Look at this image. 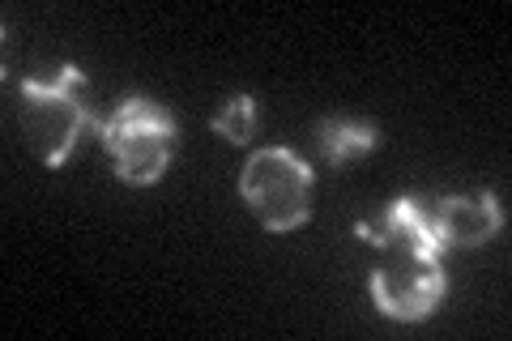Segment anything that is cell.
<instances>
[{
	"label": "cell",
	"instance_id": "cell-1",
	"mask_svg": "<svg viewBox=\"0 0 512 341\" xmlns=\"http://www.w3.org/2000/svg\"><path fill=\"white\" fill-rule=\"evenodd\" d=\"M82 90H86V73L77 64H60L47 77H26L18 86L22 94L18 120H22L26 145L47 167L69 162L77 141H82V128L94 124L90 107L82 103Z\"/></svg>",
	"mask_w": 512,
	"mask_h": 341
},
{
	"label": "cell",
	"instance_id": "cell-2",
	"mask_svg": "<svg viewBox=\"0 0 512 341\" xmlns=\"http://www.w3.org/2000/svg\"><path fill=\"white\" fill-rule=\"evenodd\" d=\"M99 124V137L107 145L116 175L124 184H154L163 180V171L175 158V120L167 107H158L154 99H124L107 120Z\"/></svg>",
	"mask_w": 512,
	"mask_h": 341
},
{
	"label": "cell",
	"instance_id": "cell-3",
	"mask_svg": "<svg viewBox=\"0 0 512 341\" xmlns=\"http://www.w3.org/2000/svg\"><path fill=\"white\" fill-rule=\"evenodd\" d=\"M312 184L316 175L295 150L265 145L244 162L239 192L265 231H295L312 214Z\"/></svg>",
	"mask_w": 512,
	"mask_h": 341
},
{
	"label": "cell",
	"instance_id": "cell-4",
	"mask_svg": "<svg viewBox=\"0 0 512 341\" xmlns=\"http://www.w3.org/2000/svg\"><path fill=\"white\" fill-rule=\"evenodd\" d=\"M444 265L440 256L423 252H384L372 273V299L393 320H427L444 299Z\"/></svg>",
	"mask_w": 512,
	"mask_h": 341
},
{
	"label": "cell",
	"instance_id": "cell-5",
	"mask_svg": "<svg viewBox=\"0 0 512 341\" xmlns=\"http://www.w3.org/2000/svg\"><path fill=\"white\" fill-rule=\"evenodd\" d=\"M423 205L440 248H478L504 226V209L495 192H461V197H436Z\"/></svg>",
	"mask_w": 512,
	"mask_h": 341
},
{
	"label": "cell",
	"instance_id": "cell-6",
	"mask_svg": "<svg viewBox=\"0 0 512 341\" xmlns=\"http://www.w3.org/2000/svg\"><path fill=\"white\" fill-rule=\"evenodd\" d=\"M355 235L363 243H372V248H380V252H423V256H440L444 252L436 231H431L423 197H397L384 214L359 222Z\"/></svg>",
	"mask_w": 512,
	"mask_h": 341
},
{
	"label": "cell",
	"instance_id": "cell-7",
	"mask_svg": "<svg viewBox=\"0 0 512 341\" xmlns=\"http://www.w3.org/2000/svg\"><path fill=\"white\" fill-rule=\"evenodd\" d=\"M376 124H367V120H325V124H316L312 128V150L316 158L325 162V167H342V162L350 158H359L367 150H376Z\"/></svg>",
	"mask_w": 512,
	"mask_h": 341
},
{
	"label": "cell",
	"instance_id": "cell-8",
	"mask_svg": "<svg viewBox=\"0 0 512 341\" xmlns=\"http://www.w3.org/2000/svg\"><path fill=\"white\" fill-rule=\"evenodd\" d=\"M210 128L218 137H227L231 145H248L252 128H256V99H252V94H235V99H227L214 111Z\"/></svg>",
	"mask_w": 512,
	"mask_h": 341
}]
</instances>
